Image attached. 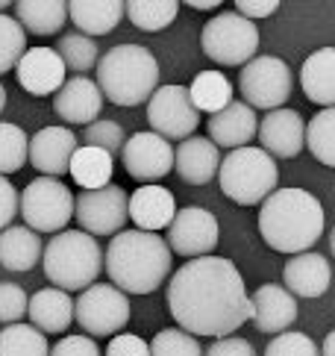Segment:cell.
Segmentation results:
<instances>
[{
  "mask_svg": "<svg viewBox=\"0 0 335 356\" xmlns=\"http://www.w3.org/2000/svg\"><path fill=\"white\" fill-rule=\"evenodd\" d=\"M103 109V95L95 80L88 77H71L65 86L54 95V112L65 124H95Z\"/></svg>",
  "mask_w": 335,
  "mask_h": 356,
  "instance_id": "cell-20",
  "label": "cell"
},
{
  "mask_svg": "<svg viewBox=\"0 0 335 356\" xmlns=\"http://www.w3.org/2000/svg\"><path fill=\"white\" fill-rule=\"evenodd\" d=\"M68 15L76 24L83 35H106L118 27L124 18V3L121 0H74L68 3Z\"/></svg>",
  "mask_w": 335,
  "mask_h": 356,
  "instance_id": "cell-27",
  "label": "cell"
},
{
  "mask_svg": "<svg viewBox=\"0 0 335 356\" xmlns=\"http://www.w3.org/2000/svg\"><path fill=\"white\" fill-rule=\"evenodd\" d=\"M18 212L33 233H62L74 215V195L56 177H35L18 192Z\"/></svg>",
  "mask_w": 335,
  "mask_h": 356,
  "instance_id": "cell-8",
  "label": "cell"
},
{
  "mask_svg": "<svg viewBox=\"0 0 335 356\" xmlns=\"http://www.w3.org/2000/svg\"><path fill=\"white\" fill-rule=\"evenodd\" d=\"M9 3H6V0H0V15H3V9H6Z\"/></svg>",
  "mask_w": 335,
  "mask_h": 356,
  "instance_id": "cell-50",
  "label": "cell"
},
{
  "mask_svg": "<svg viewBox=\"0 0 335 356\" xmlns=\"http://www.w3.org/2000/svg\"><path fill=\"white\" fill-rule=\"evenodd\" d=\"M74 321L85 330L88 339L115 336L130 324V300L112 283H95L74 300Z\"/></svg>",
  "mask_w": 335,
  "mask_h": 356,
  "instance_id": "cell-9",
  "label": "cell"
},
{
  "mask_svg": "<svg viewBox=\"0 0 335 356\" xmlns=\"http://www.w3.org/2000/svg\"><path fill=\"white\" fill-rule=\"evenodd\" d=\"M218 238H221L218 218L203 207L177 209L171 227H168V248H171V253H179L186 259L212 257Z\"/></svg>",
  "mask_w": 335,
  "mask_h": 356,
  "instance_id": "cell-13",
  "label": "cell"
},
{
  "mask_svg": "<svg viewBox=\"0 0 335 356\" xmlns=\"http://www.w3.org/2000/svg\"><path fill=\"white\" fill-rule=\"evenodd\" d=\"M329 253L335 257V227H332V233H329Z\"/></svg>",
  "mask_w": 335,
  "mask_h": 356,
  "instance_id": "cell-49",
  "label": "cell"
},
{
  "mask_svg": "<svg viewBox=\"0 0 335 356\" xmlns=\"http://www.w3.org/2000/svg\"><path fill=\"white\" fill-rule=\"evenodd\" d=\"M103 257L115 289L124 295H150L165 283L174 253L159 233L121 230L112 236Z\"/></svg>",
  "mask_w": 335,
  "mask_h": 356,
  "instance_id": "cell-2",
  "label": "cell"
},
{
  "mask_svg": "<svg viewBox=\"0 0 335 356\" xmlns=\"http://www.w3.org/2000/svg\"><path fill=\"white\" fill-rule=\"evenodd\" d=\"M168 309L188 336L227 339L250 321L253 303L233 262L224 257H197L171 277Z\"/></svg>",
  "mask_w": 335,
  "mask_h": 356,
  "instance_id": "cell-1",
  "label": "cell"
},
{
  "mask_svg": "<svg viewBox=\"0 0 335 356\" xmlns=\"http://www.w3.org/2000/svg\"><path fill=\"white\" fill-rule=\"evenodd\" d=\"M320 356H335V330H332V333H327L324 345H320Z\"/></svg>",
  "mask_w": 335,
  "mask_h": 356,
  "instance_id": "cell-46",
  "label": "cell"
},
{
  "mask_svg": "<svg viewBox=\"0 0 335 356\" xmlns=\"http://www.w3.org/2000/svg\"><path fill=\"white\" fill-rule=\"evenodd\" d=\"M150 356H203V348L195 336L183 333L179 327H171L153 336Z\"/></svg>",
  "mask_w": 335,
  "mask_h": 356,
  "instance_id": "cell-38",
  "label": "cell"
},
{
  "mask_svg": "<svg viewBox=\"0 0 335 356\" xmlns=\"http://www.w3.org/2000/svg\"><path fill=\"white\" fill-rule=\"evenodd\" d=\"M300 86L312 104L324 109L335 106V47H320L306 56L300 68Z\"/></svg>",
  "mask_w": 335,
  "mask_h": 356,
  "instance_id": "cell-25",
  "label": "cell"
},
{
  "mask_svg": "<svg viewBox=\"0 0 335 356\" xmlns=\"http://www.w3.org/2000/svg\"><path fill=\"white\" fill-rule=\"evenodd\" d=\"M256 136L270 159H294L306 145V121L294 109H274L259 121Z\"/></svg>",
  "mask_w": 335,
  "mask_h": 356,
  "instance_id": "cell-17",
  "label": "cell"
},
{
  "mask_svg": "<svg viewBox=\"0 0 335 356\" xmlns=\"http://www.w3.org/2000/svg\"><path fill=\"white\" fill-rule=\"evenodd\" d=\"M15 77H18L24 92L44 97V95H56L59 88L65 86L68 68L54 47H30L27 54L18 59Z\"/></svg>",
  "mask_w": 335,
  "mask_h": 356,
  "instance_id": "cell-16",
  "label": "cell"
},
{
  "mask_svg": "<svg viewBox=\"0 0 335 356\" xmlns=\"http://www.w3.org/2000/svg\"><path fill=\"white\" fill-rule=\"evenodd\" d=\"M27 54V33L9 15H0V77L18 65V59Z\"/></svg>",
  "mask_w": 335,
  "mask_h": 356,
  "instance_id": "cell-36",
  "label": "cell"
},
{
  "mask_svg": "<svg viewBox=\"0 0 335 356\" xmlns=\"http://www.w3.org/2000/svg\"><path fill=\"white\" fill-rule=\"evenodd\" d=\"M191 9H200V12H212V9H218L221 3L218 0H195V3H188Z\"/></svg>",
  "mask_w": 335,
  "mask_h": 356,
  "instance_id": "cell-47",
  "label": "cell"
},
{
  "mask_svg": "<svg viewBox=\"0 0 335 356\" xmlns=\"http://www.w3.org/2000/svg\"><path fill=\"white\" fill-rule=\"evenodd\" d=\"M106 356H150V345L136 333H118L109 341Z\"/></svg>",
  "mask_w": 335,
  "mask_h": 356,
  "instance_id": "cell-41",
  "label": "cell"
},
{
  "mask_svg": "<svg viewBox=\"0 0 335 356\" xmlns=\"http://www.w3.org/2000/svg\"><path fill=\"white\" fill-rule=\"evenodd\" d=\"M44 245L42 236L33 233L30 227H6L0 233V265L6 271H30L42 259Z\"/></svg>",
  "mask_w": 335,
  "mask_h": 356,
  "instance_id": "cell-26",
  "label": "cell"
},
{
  "mask_svg": "<svg viewBox=\"0 0 335 356\" xmlns=\"http://www.w3.org/2000/svg\"><path fill=\"white\" fill-rule=\"evenodd\" d=\"M286 291L291 298H320L332 283V268L324 253H297L282 268Z\"/></svg>",
  "mask_w": 335,
  "mask_h": 356,
  "instance_id": "cell-21",
  "label": "cell"
},
{
  "mask_svg": "<svg viewBox=\"0 0 335 356\" xmlns=\"http://www.w3.org/2000/svg\"><path fill=\"white\" fill-rule=\"evenodd\" d=\"M15 21L24 33L33 35H54L65 27L68 3L62 0H21L15 3Z\"/></svg>",
  "mask_w": 335,
  "mask_h": 356,
  "instance_id": "cell-28",
  "label": "cell"
},
{
  "mask_svg": "<svg viewBox=\"0 0 335 356\" xmlns=\"http://www.w3.org/2000/svg\"><path fill=\"white\" fill-rule=\"evenodd\" d=\"M121 165L133 180H141V183L162 180L174 168V147L156 133H136L124 142Z\"/></svg>",
  "mask_w": 335,
  "mask_h": 356,
  "instance_id": "cell-14",
  "label": "cell"
},
{
  "mask_svg": "<svg viewBox=\"0 0 335 356\" xmlns=\"http://www.w3.org/2000/svg\"><path fill=\"white\" fill-rule=\"evenodd\" d=\"M76 147H80V138L68 127H42L30 138L27 159L44 177H62L71 171V159Z\"/></svg>",
  "mask_w": 335,
  "mask_h": 356,
  "instance_id": "cell-15",
  "label": "cell"
},
{
  "mask_svg": "<svg viewBox=\"0 0 335 356\" xmlns=\"http://www.w3.org/2000/svg\"><path fill=\"white\" fill-rule=\"evenodd\" d=\"M126 203H130V195L124 192L121 186H103L95 188V192H80L74 197V215L80 221L83 233L88 236H118L124 230L126 218Z\"/></svg>",
  "mask_w": 335,
  "mask_h": 356,
  "instance_id": "cell-11",
  "label": "cell"
},
{
  "mask_svg": "<svg viewBox=\"0 0 335 356\" xmlns=\"http://www.w3.org/2000/svg\"><path fill=\"white\" fill-rule=\"evenodd\" d=\"M0 356H50L47 336L33 324H9L0 330Z\"/></svg>",
  "mask_w": 335,
  "mask_h": 356,
  "instance_id": "cell-32",
  "label": "cell"
},
{
  "mask_svg": "<svg viewBox=\"0 0 335 356\" xmlns=\"http://www.w3.org/2000/svg\"><path fill=\"white\" fill-rule=\"evenodd\" d=\"M42 262L54 289L85 291L100 277L103 250L95 236H88L83 230H62L47 241Z\"/></svg>",
  "mask_w": 335,
  "mask_h": 356,
  "instance_id": "cell-5",
  "label": "cell"
},
{
  "mask_svg": "<svg viewBox=\"0 0 335 356\" xmlns=\"http://www.w3.org/2000/svg\"><path fill=\"white\" fill-rule=\"evenodd\" d=\"M291 68L279 56H253L238 74V92L250 109H282L291 97Z\"/></svg>",
  "mask_w": 335,
  "mask_h": 356,
  "instance_id": "cell-10",
  "label": "cell"
},
{
  "mask_svg": "<svg viewBox=\"0 0 335 356\" xmlns=\"http://www.w3.org/2000/svg\"><path fill=\"white\" fill-rule=\"evenodd\" d=\"M265 356H320V348L306 333H291V330H286V333H279L268 345Z\"/></svg>",
  "mask_w": 335,
  "mask_h": 356,
  "instance_id": "cell-39",
  "label": "cell"
},
{
  "mask_svg": "<svg viewBox=\"0 0 335 356\" xmlns=\"http://www.w3.org/2000/svg\"><path fill=\"white\" fill-rule=\"evenodd\" d=\"M188 97L197 112L215 115V112H221L233 104V83H229L221 71H200L195 83L188 86Z\"/></svg>",
  "mask_w": 335,
  "mask_h": 356,
  "instance_id": "cell-30",
  "label": "cell"
},
{
  "mask_svg": "<svg viewBox=\"0 0 335 356\" xmlns=\"http://www.w3.org/2000/svg\"><path fill=\"white\" fill-rule=\"evenodd\" d=\"M203 54L209 56L215 65H247L259 50V30L256 24L241 18L238 12H218L215 18L206 21V27L200 33Z\"/></svg>",
  "mask_w": 335,
  "mask_h": 356,
  "instance_id": "cell-7",
  "label": "cell"
},
{
  "mask_svg": "<svg viewBox=\"0 0 335 356\" xmlns=\"http://www.w3.org/2000/svg\"><path fill=\"white\" fill-rule=\"evenodd\" d=\"M56 54L62 62H65V68L76 71V77H83L85 71L97 68V42L88 39L83 33L62 35L59 44H56Z\"/></svg>",
  "mask_w": 335,
  "mask_h": 356,
  "instance_id": "cell-34",
  "label": "cell"
},
{
  "mask_svg": "<svg viewBox=\"0 0 335 356\" xmlns=\"http://www.w3.org/2000/svg\"><path fill=\"white\" fill-rule=\"evenodd\" d=\"M27 145L30 138L21 130L18 124L0 121V177L15 174L24 168V159H27Z\"/></svg>",
  "mask_w": 335,
  "mask_h": 356,
  "instance_id": "cell-35",
  "label": "cell"
},
{
  "mask_svg": "<svg viewBox=\"0 0 335 356\" xmlns=\"http://www.w3.org/2000/svg\"><path fill=\"white\" fill-rule=\"evenodd\" d=\"M203 356H256V350L247 339L227 336V339H215L212 345L203 350Z\"/></svg>",
  "mask_w": 335,
  "mask_h": 356,
  "instance_id": "cell-42",
  "label": "cell"
},
{
  "mask_svg": "<svg viewBox=\"0 0 335 356\" xmlns=\"http://www.w3.org/2000/svg\"><path fill=\"white\" fill-rule=\"evenodd\" d=\"M76 138H83V145L85 147H97V150H106L109 156L115 154H121L124 150V142H126V136L121 130V124L118 121H109V118H97L95 124H88L83 136H76Z\"/></svg>",
  "mask_w": 335,
  "mask_h": 356,
  "instance_id": "cell-37",
  "label": "cell"
},
{
  "mask_svg": "<svg viewBox=\"0 0 335 356\" xmlns=\"http://www.w3.org/2000/svg\"><path fill=\"white\" fill-rule=\"evenodd\" d=\"M27 315L38 333H44V336L65 333L74 321V300L62 289H42L30 298Z\"/></svg>",
  "mask_w": 335,
  "mask_h": 356,
  "instance_id": "cell-24",
  "label": "cell"
},
{
  "mask_svg": "<svg viewBox=\"0 0 335 356\" xmlns=\"http://www.w3.org/2000/svg\"><path fill=\"white\" fill-rule=\"evenodd\" d=\"M177 12H179V3H174V0H130V3H124V15L145 33L171 27Z\"/></svg>",
  "mask_w": 335,
  "mask_h": 356,
  "instance_id": "cell-31",
  "label": "cell"
},
{
  "mask_svg": "<svg viewBox=\"0 0 335 356\" xmlns=\"http://www.w3.org/2000/svg\"><path fill=\"white\" fill-rule=\"evenodd\" d=\"M3 106H6V88L0 83V112H3Z\"/></svg>",
  "mask_w": 335,
  "mask_h": 356,
  "instance_id": "cell-48",
  "label": "cell"
},
{
  "mask_svg": "<svg viewBox=\"0 0 335 356\" xmlns=\"http://www.w3.org/2000/svg\"><path fill=\"white\" fill-rule=\"evenodd\" d=\"M97 88L115 106H138L159 88V62L145 44H118L97 62Z\"/></svg>",
  "mask_w": 335,
  "mask_h": 356,
  "instance_id": "cell-4",
  "label": "cell"
},
{
  "mask_svg": "<svg viewBox=\"0 0 335 356\" xmlns=\"http://www.w3.org/2000/svg\"><path fill=\"white\" fill-rule=\"evenodd\" d=\"M221 154L206 136H188L186 142H179L174 150V168L191 186H206L218 177L221 168Z\"/></svg>",
  "mask_w": 335,
  "mask_h": 356,
  "instance_id": "cell-22",
  "label": "cell"
},
{
  "mask_svg": "<svg viewBox=\"0 0 335 356\" xmlns=\"http://www.w3.org/2000/svg\"><path fill=\"white\" fill-rule=\"evenodd\" d=\"M50 356H100V350L88 336H65L59 345L50 348Z\"/></svg>",
  "mask_w": 335,
  "mask_h": 356,
  "instance_id": "cell-43",
  "label": "cell"
},
{
  "mask_svg": "<svg viewBox=\"0 0 335 356\" xmlns=\"http://www.w3.org/2000/svg\"><path fill=\"white\" fill-rule=\"evenodd\" d=\"M206 130H209V136H212L209 142L215 147L238 150V147H247L256 138V133H259V118H256V112L244 104V100H233L227 109L209 115Z\"/></svg>",
  "mask_w": 335,
  "mask_h": 356,
  "instance_id": "cell-19",
  "label": "cell"
},
{
  "mask_svg": "<svg viewBox=\"0 0 335 356\" xmlns=\"http://www.w3.org/2000/svg\"><path fill=\"white\" fill-rule=\"evenodd\" d=\"M259 233L279 253H306L324 233V207L306 188H277L259 207Z\"/></svg>",
  "mask_w": 335,
  "mask_h": 356,
  "instance_id": "cell-3",
  "label": "cell"
},
{
  "mask_svg": "<svg viewBox=\"0 0 335 356\" xmlns=\"http://www.w3.org/2000/svg\"><path fill=\"white\" fill-rule=\"evenodd\" d=\"M27 291L18 283H0V324H18L27 312Z\"/></svg>",
  "mask_w": 335,
  "mask_h": 356,
  "instance_id": "cell-40",
  "label": "cell"
},
{
  "mask_svg": "<svg viewBox=\"0 0 335 356\" xmlns=\"http://www.w3.org/2000/svg\"><path fill=\"white\" fill-rule=\"evenodd\" d=\"M250 303H253V315L250 321L259 333H286V330L297 321V300L282 286L277 283H265L256 289V295H250Z\"/></svg>",
  "mask_w": 335,
  "mask_h": 356,
  "instance_id": "cell-18",
  "label": "cell"
},
{
  "mask_svg": "<svg viewBox=\"0 0 335 356\" xmlns=\"http://www.w3.org/2000/svg\"><path fill=\"white\" fill-rule=\"evenodd\" d=\"M306 147L320 165L335 168V106L324 109L306 124Z\"/></svg>",
  "mask_w": 335,
  "mask_h": 356,
  "instance_id": "cell-33",
  "label": "cell"
},
{
  "mask_svg": "<svg viewBox=\"0 0 335 356\" xmlns=\"http://www.w3.org/2000/svg\"><path fill=\"white\" fill-rule=\"evenodd\" d=\"M68 174L74 177L76 186H83V192H95V188L109 186V180H112V156L106 150L80 145L74 150Z\"/></svg>",
  "mask_w": 335,
  "mask_h": 356,
  "instance_id": "cell-29",
  "label": "cell"
},
{
  "mask_svg": "<svg viewBox=\"0 0 335 356\" xmlns=\"http://www.w3.org/2000/svg\"><path fill=\"white\" fill-rule=\"evenodd\" d=\"M15 215H18V192L6 177H0V233L12 224Z\"/></svg>",
  "mask_w": 335,
  "mask_h": 356,
  "instance_id": "cell-44",
  "label": "cell"
},
{
  "mask_svg": "<svg viewBox=\"0 0 335 356\" xmlns=\"http://www.w3.org/2000/svg\"><path fill=\"white\" fill-rule=\"evenodd\" d=\"M277 6H279L277 0H238L233 12H238L241 18L253 21V18H265V15H270V12H277Z\"/></svg>",
  "mask_w": 335,
  "mask_h": 356,
  "instance_id": "cell-45",
  "label": "cell"
},
{
  "mask_svg": "<svg viewBox=\"0 0 335 356\" xmlns=\"http://www.w3.org/2000/svg\"><path fill=\"white\" fill-rule=\"evenodd\" d=\"M147 121L153 127L150 133L162 136L165 142H171V138L186 142L197 130L200 112L191 104L186 86H162L147 100Z\"/></svg>",
  "mask_w": 335,
  "mask_h": 356,
  "instance_id": "cell-12",
  "label": "cell"
},
{
  "mask_svg": "<svg viewBox=\"0 0 335 356\" xmlns=\"http://www.w3.org/2000/svg\"><path fill=\"white\" fill-rule=\"evenodd\" d=\"M218 183H221V192L229 200L241 203V207L265 203L277 192V183H279L277 159H270L262 147H253V145L238 147L221 159Z\"/></svg>",
  "mask_w": 335,
  "mask_h": 356,
  "instance_id": "cell-6",
  "label": "cell"
},
{
  "mask_svg": "<svg viewBox=\"0 0 335 356\" xmlns=\"http://www.w3.org/2000/svg\"><path fill=\"white\" fill-rule=\"evenodd\" d=\"M126 212H130V218L136 221L138 230L156 233V230L171 227L174 215H177V200H174V195L168 192L165 186L147 183V186H141L138 192L130 195Z\"/></svg>",
  "mask_w": 335,
  "mask_h": 356,
  "instance_id": "cell-23",
  "label": "cell"
}]
</instances>
